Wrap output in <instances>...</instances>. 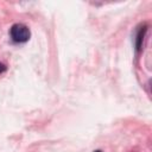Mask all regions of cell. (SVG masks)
<instances>
[{
	"label": "cell",
	"instance_id": "obj_1",
	"mask_svg": "<svg viewBox=\"0 0 152 152\" xmlns=\"http://www.w3.org/2000/svg\"><path fill=\"white\" fill-rule=\"evenodd\" d=\"M10 34L13 42L15 43H25L30 39L31 32L30 28L24 25V24H14L11 30H10Z\"/></svg>",
	"mask_w": 152,
	"mask_h": 152
},
{
	"label": "cell",
	"instance_id": "obj_2",
	"mask_svg": "<svg viewBox=\"0 0 152 152\" xmlns=\"http://www.w3.org/2000/svg\"><path fill=\"white\" fill-rule=\"evenodd\" d=\"M145 32H146V26H144L142 28H140V31L138 32V36H137V43H135V46H137V50H138V51H140V50H141Z\"/></svg>",
	"mask_w": 152,
	"mask_h": 152
},
{
	"label": "cell",
	"instance_id": "obj_3",
	"mask_svg": "<svg viewBox=\"0 0 152 152\" xmlns=\"http://www.w3.org/2000/svg\"><path fill=\"white\" fill-rule=\"evenodd\" d=\"M4 71H6V65L4 63H0V74L4 72Z\"/></svg>",
	"mask_w": 152,
	"mask_h": 152
},
{
	"label": "cell",
	"instance_id": "obj_4",
	"mask_svg": "<svg viewBox=\"0 0 152 152\" xmlns=\"http://www.w3.org/2000/svg\"><path fill=\"white\" fill-rule=\"evenodd\" d=\"M94 152H102V151H100V150H96V151H94Z\"/></svg>",
	"mask_w": 152,
	"mask_h": 152
}]
</instances>
